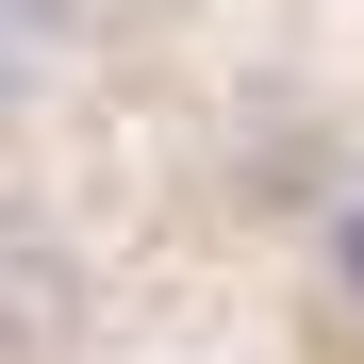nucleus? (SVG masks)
<instances>
[{"mask_svg":"<svg viewBox=\"0 0 364 364\" xmlns=\"http://www.w3.org/2000/svg\"><path fill=\"white\" fill-rule=\"evenodd\" d=\"M50 50H67V0H0V100H33Z\"/></svg>","mask_w":364,"mask_h":364,"instance_id":"1","label":"nucleus"},{"mask_svg":"<svg viewBox=\"0 0 364 364\" xmlns=\"http://www.w3.org/2000/svg\"><path fill=\"white\" fill-rule=\"evenodd\" d=\"M331 282H348V298H364V199H348V215H331Z\"/></svg>","mask_w":364,"mask_h":364,"instance_id":"2","label":"nucleus"}]
</instances>
